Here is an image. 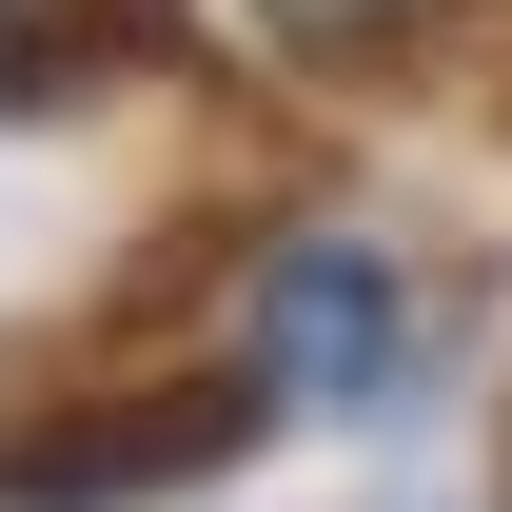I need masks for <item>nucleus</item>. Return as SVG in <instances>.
I'll return each instance as SVG.
<instances>
[{"instance_id": "1", "label": "nucleus", "mask_w": 512, "mask_h": 512, "mask_svg": "<svg viewBox=\"0 0 512 512\" xmlns=\"http://www.w3.org/2000/svg\"><path fill=\"white\" fill-rule=\"evenodd\" d=\"M375 375H394V256L296 237L256 276V394H276V414H355Z\"/></svg>"}, {"instance_id": "2", "label": "nucleus", "mask_w": 512, "mask_h": 512, "mask_svg": "<svg viewBox=\"0 0 512 512\" xmlns=\"http://www.w3.org/2000/svg\"><path fill=\"white\" fill-rule=\"evenodd\" d=\"M256 20H296V40H335V60H355V40H394L414 0H256Z\"/></svg>"}]
</instances>
